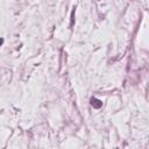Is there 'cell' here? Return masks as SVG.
I'll list each match as a JSON object with an SVG mask.
<instances>
[{"label":"cell","mask_w":149,"mask_h":149,"mask_svg":"<svg viewBox=\"0 0 149 149\" xmlns=\"http://www.w3.org/2000/svg\"><path fill=\"white\" fill-rule=\"evenodd\" d=\"M91 105H92L94 108H100V107L102 106V101L99 100L98 98L93 97V98H91Z\"/></svg>","instance_id":"6da1fadb"},{"label":"cell","mask_w":149,"mask_h":149,"mask_svg":"<svg viewBox=\"0 0 149 149\" xmlns=\"http://www.w3.org/2000/svg\"><path fill=\"white\" fill-rule=\"evenodd\" d=\"M2 43H3V40H2V38H0V45H1Z\"/></svg>","instance_id":"7a4b0ae2"}]
</instances>
